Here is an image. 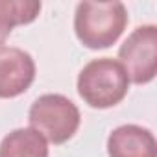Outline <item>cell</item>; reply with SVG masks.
<instances>
[{
  "instance_id": "obj_1",
  "label": "cell",
  "mask_w": 157,
  "mask_h": 157,
  "mask_svg": "<svg viewBox=\"0 0 157 157\" xmlns=\"http://www.w3.org/2000/svg\"><path fill=\"white\" fill-rule=\"evenodd\" d=\"M128 24L126 6L113 2H80L74 15V32L80 43L91 50L109 48L118 41Z\"/></svg>"
},
{
  "instance_id": "obj_2",
  "label": "cell",
  "mask_w": 157,
  "mask_h": 157,
  "mask_svg": "<svg viewBox=\"0 0 157 157\" xmlns=\"http://www.w3.org/2000/svg\"><path fill=\"white\" fill-rule=\"evenodd\" d=\"M129 89L124 67L111 57L89 61L78 76V94L94 109H109L120 104Z\"/></svg>"
},
{
  "instance_id": "obj_3",
  "label": "cell",
  "mask_w": 157,
  "mask_h": 157,
  "mask_svg": "<svg viewBox=\"0 0 157 157\" xmlns=\"http://www.w3.org/2000/svg\"><path fill=\"white\" fill-rule=\"evenodd\" d=\"M30 126L54 144H63L80 128V109L63 94L39 96L28 113Z\"/></svg>"
},
{
  "instance_id": "obj_4",
  "label": "cell",
  "mask_w": 157,
  "mask_h": 157,
  "mask_svg": "<svg viewBox=\"0 0 157 157\" xmlns=\"http://www.w3.org/2000/svg\"><path fill=\"white\" fill-rule=\"evenodd\" d=\"M118 59L129 82L137 85L150 83L157 74V26L135 28L120 46Z\"/></svg>"
},
{
  "instance_id": "obj_5",
  "label": "cell",
  "mask_w": 157,
  "mask_h": 157,
  "mask_svg": "<svg viewBox=\"0 0 157 157\" xmlns=\"http://www.w3.org/2000/svg\"><path fill=\"white\" fill-rule=\"evenodd\" d=\"M35 80L33 57L17 46L0 48V98H17Z\"/></svg>"
},
{
  "instance_id": "obj_6",
  "label": "cell",
  "mask_w": 157,
  "mask_h": 157,
  "mask_svg": "<svg viewBox=\"0 0 157 157\" xmlns=\"http://www.w3.org/2000/svg\"><path fill=\"white\" fill-rule=\"evenodd\" d=\"M109 157H157V142L150 129L137 124H124L107 137Z\"/></svg>"
},
{
  "instance_id": "obj_7",
  "label": "cell",
  "mask_w": 157,
  "mask_h": 157,
  "mask_svg": "<svg viewBox=\"0 0 157 157\" xmlns=\"http://www.w3.org/2000/svg\"><path fill=\"white\" fill-rule=\"evenodd\" d=\"M0 157H48V144L33 128H19L2 139Z\"/></svg>"
},
{
  "instance_id": "obj_8",
  "label": "cell",
  "mask_w": 157,
  "mask_h": 157,
  "mask_svg": "<svg viewBox=\"0 0 157 157\" xmlns=\"http://www.w3.org/2000/svg\"><path fill=\"white\" fill-rule=\"evenodd\" d=\"M39 11L41 2L37 0H0V48L15 26L33 22Z\"/></svg>"
}]
</instances>
